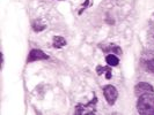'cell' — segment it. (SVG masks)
Instances as JSON below:
<instances>
[{"label":"cell","mask_w":154,"mask_h":115,"mask_svg":"<svg viewBox=\"0 0 154 115\" xmlns=\"http://www.w3.org/2000/svg\"><path fill=\"white\" fill-rule=\"evenodd\" d=\"M97 75H101V74H106V77L110 79L111 76H112V74H111V69L110 68H107V67H97Z\"/></svg>","instance_id":"ba28073f"},{"label":"cell","mask_w":154,"mask_h":115,"mask_svg":"<svg viewBox=\"0 0 154 115\" xmlns=\"http://www.w3.org/2000/svg\"><path fill=\"white\" fill-rule=\"evenodd\" d=\"M147 69L151 70L152 73H154V60H149L147 62Z\"/></svg>","instance_id":"7c38bea8"},{"label":"cell","mask_w":154,"mask_h":115,"mask_svg":"<svg viewBox=\"0 0 154 115\" xmlns=\"http://www.w3.org/2000/svg\"><path fill=\"white\" fill-rule=\"evenodd\" d=\"M110 50H111L114 53H117V54L122 53V48H121V47H118V46H115V45L111 46V47H110Z\"/></svg>","instance_id":"8fae6325"},{"label":"cell","mask_w":154,"mask_h":115,"mask_svg":"<svg viewBox=\"0 0 154 115\" xmlns=\"http://www.w3.org/2000/svg\"><path fill=\"white\" fill-rule=\"evenodd\" d=\"M48 59H49V56H48L43 51L35 48V50H31L30 51L29 56H28V59H27V62L39 61V60H48Z\"/></svg>","instance_id":"5b68a950"},{"label":"cell","mask_w":154,"mask_h":115,"mask_svg":"<svg viewBox=\"0 0 154 115\" xmlns=\"http://www.w3.org/2000/svg\"><path fill=\"white\" fill-rule=\"evenodd\" d=\"M103 94H104V98H106V100H107V102H108L109 105H114L115 101L117 100V98H118V91L116 90V88L112 86V85L104 86Z\"/></svg>","instance_id":"7a4b0ae2"},{"label":"cell","mask_w":154,"mask_h":115,"mask_svg":"<svg viewBox=\"0 0 154 115\" xmlns=\"http://www.w3.org/2000/svg\"><path fill=\"white\" fill-rule=\"evenodd\" d=\"M106 61L108 63L109 66H111V67H115V66H118V63H119V60H118V58L114 55V54H109L107 55V58H106Z\"/></svg>","instance_id":"52a82bcc"},{"label":"cell","mask_w":154,"mask_h":115,"mask_svg":"<svg viewBox=\"0 0 154 115\" xmlns=\"http://www.w3.org/2000/svg\"><path fill=\"white\" fill-rule=\"evenodd\" d=\"M45 28L46 25L43 22H41L39 20H37V21H35V22L32 23V29H34V31H36V32H41V31L44 30Z\"/></svg>","instance_id":"9c48e42d"},{"label":"cell","mask_w":154,"mask_h":115,"mask_svg":"<svg viewBox=\"0 0 154 115\" xmlns=\"http://www.w3.org/2000/svg\"><path fill=\"white\" fill-rule=\"evenodd\" d=\"M134 92L137 96H143V94H146V93H154V89L153 86L148 83H145V82H140L136 85L134 88Z\"/></svg>","instance_id":"277c9868"},{"label":"cell","mask_w":154,"mask_h":115,"mask_svg":"<svg viewBox=\"0 0 154 115\" xmlns=\"http://www.w3.org/2000/svg\"><path fill=\"white\" fill-rule=\"evenodd\" d=\"M137 108L140 114L154 115V94L146 93L139 97Z\"/></svg>","instance_id":"6da1fadb"},{"label":"cell","mask_w":154,"mask_h":115,"mask_svg":"<svg viewBox=\"0 0 154 115\" xmlns=\"http://www.w3.org/2000/svg\"><path fill=\"white\" fill-rule=\"evenodd\" d=\"M96 98H94V99L89 102V104H87V105H79L77 107V111H75V113L77 114H94L95 113V105H96Z\"/></svg>","instance_id":"3957f363"},{"label":"cell","mask_w":154,"mask_h":115,"mask_svg":"<svg viewBox=\"0 0 154 115\" xmlns=\"http://www.w3.org/2000/svg\"><path fill=\"white\" fill-rule=\"evenodd\" d=\"M148 44L154 50V30L149 31V33H148Z\"/></svg>","instance_id":"30bf717a"},{"label":"cell","mask_w":154,"mask_h":115,"mask_svg":"<svg viewBox=\"0 0 154 115\" xmlns=\"http://www.w3.org/2000/svg\"><path fill=\"white\" fill-rule=\"evenodd\" d=\"M66 45V40L62 36H54V46L56 48H62Z\"/></svg>","instance_id":"8992f818"}]
</instances>
